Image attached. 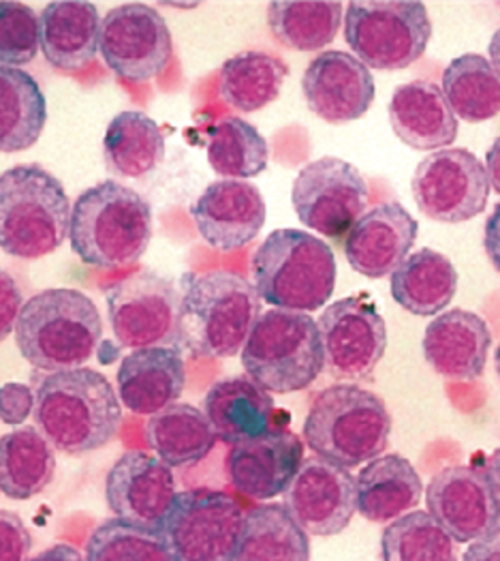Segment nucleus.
Returning a JSON list of instances; mask_svg holds the SVG:
<instances>
[{"mask_svg": "<svg viewBox=\"0 0 500 561\" xmlns=\"http://www.w3.org/2000/svg\"><path fill=\"white\" fill-rule=\"evenodd\" d=\"M484 247H486V253H488L492 266L500 273V204H497V208L492 210V215L486 221Z\"/></svg>", "mask_w": 500, "mask_h": 561, "instance_id": "nucleus-46", "label": "nucleus"}, {"mask_svg": "<svg viewBox=\"0 0 500 561\" xmlns=\"http://www.w3.org/2000/svg\"><path fill=\"white\" fill-rule=\"evenodd\" d=\"M486 172H488V181L490 187L495 188L500 195V136L490 146V150L486 152Z\"/></svg>", "mask_w": 500, "mask_h": 561, "instance_id": "nucleus-48", "label": "nucleus"}, {"mask_svg": "<svg viewBox=\"0 0 500 561\" xmlns=\"http://www.w3.org/2000/svg\"><path fill=\"white\" fill-rule=\"evenodd\" d=\"M143 437L154 455L172 469L197 466L219 442L204 410L188 403H174L150 416Z\"/></svg>", "mask_w": 500, "mask_h": 561, "instance_id": "nucleus-30", "label": "nucleus"}, {"mask_svg": "<svg viewBox=\"0 0 500 561\" xmlns=\"http://www.w3.org/2000/svg\"><path fill=\"white\" fill-rule=\"evenodd\" d=\"M419 226L403 204L387 202L364 213L345 236V255L368 279L392 277L409 257Z\"/></svg>", "mask_w": 500, "mask_h": 561, "instance_id": "nucleus-22", "label": "nucleus"}, {"mask_svg": "<svg viewBox=\"0 0 500 561\" xmlns=\"http://www.w3.org/2000/svg\"><path fill=\"white\" fill-rule=\"evenodd\" d=\"M71 202L60 181L37 163L0 174V249L18 260H42L65 244Z\"/></svg>", "mask_w": 500, "mask_h": 561, "instance_id": "nucleus-7", "label": "nucleus"}, {"mask_svg": "<svg viewBox=\"0 0 500 561\" xmlns=\"http://www.w3.org/2000/svg\"><path fill=\"white\" fill-rule=\"evenodd\" d=\"M86 561H176L163 534L107 518L92 531Z\"/></svg>", "mask_w": 500, "mask_h": 561, "instance_id": "nucleus-40", "label": "nucleus"}, {"mask_svg": "<svg viewBox=\"0 0 500 561\" xmlns=\"http://www.w3.org/2000/svg\"><path fill=\"white\" fill-rule=\"evenodd\" d=\"M432 39L428 9L419 0H353L347 4L345 42L368 69L403 71Z\"/></svg>", "mask_w": 500, "mask_h": 561, "instance_id": "nucleus-9", "label": "nucleus"}, {"mask_svg": "<svg viewBox=\"0 0 500 561\" xmlns=\"http://www.w3.org/2000/svg\"><path fill=\"white\" fill-rule=\"evenodd\" d=\"M103 339V322L91 298L73 287H51L24 302L15 343L28 365L58 374L82 369Z\"/></svg>", "mask_w": 500, "mask_h": 561, "instance_id": "nucleus-3", "label": "nucleus"}, {"mask_svg": "<svg viewBox=\"0 0 500 561\" xmlns=\"http://www.w3.org/2000/svg\"><path fill=\"white\" fill-rule=\"evenodd\" d=\"M392 298L417 318H432L445 311L457 291L454 262L434 251L419 249L392 275Z\"/></svg>", "mask_w": 500, "mask_h": 561, "instance_id": "nucleus-29", "label": "nucleus"}, {"mask_svg": "<svg viewBox=\"0 0 500 561\" xmlns=\"http://www.w3.org/2000/svg\"><path fill=\"white\" fill-rule=\"evenodd\" d=\"M244 516L228 493L193 489L178 493L161 534L176 561H235Z\"/></svg>", "mask_w": 500, "mask_h": 561, "instance_id": "nucleus-11", "label": "nucleus"}, {"mask_svg": "<svg viewBox=\"0 0 500 561\" xmlns=\"http://www.w3.org/2000/svg\"><path fill=\"white\" fill-rule=\"evenodd\" d=\"M98 51L118 78L148 82L167 69L174 39L156 9L143 2H125L103 15Z\"/></svg>", "mask_w": 500, "mask_h": 561, "instance_id": "nucleus-14", "label": "nucleus"}, {"mask_svg": "<svg viewBox=\"0 0 500 561\" xmlns=\"http://www.w3.org/2000/svg\"><path fill=\"white\" fill-rule=\"evenodd\" d=\"M39 51V15L24 2L0 0V65L20 69Z\"/></svg>", "mask_w": 500, "mask_h": 561, "instance_id": "nucleus-41", "label": "nucleus"}, {"mask_svg": "<svg viewBox=\"0 0 500 561\" xmlns=\"http://www.w3.org/2000/svg\"><path fill=\"white\" fill-rule=\"evenodd\" d=\"M33 536L24 520L11 511H0V561H26Z\"/></svg>", "mask_w": 500, "mask_h": 561, "instance_id": "nucleus-42", "label": "nucleus"}, {"mask_svg": "<svg viewBox=\"0 0 500 561\" xmlns=\"http://www.w3.org/2000/svg\"><path fill=\"white\" fill-rule=\"evenodd\" d=\"M26 561H86L84 560V556L78 551V549H73V547H69V545H54V547H49L46 551H42L39 556H35V558H31V560Z\"/></svg>", "mask_w": 500, "mask_h": 561, "instance_id": "nucleus-47", "label": "nucleus"}, {"mask_svg": "<svg viewBox=\"0 0 500 561\" xmlns=\"http://www.w3.org/2000/svg\"><path fill=\"white\" fill-rule=\"evenodd\" d=\"M235 561H311V536L282 504L248 511Z\"/></svg>", "mask_w": 500, "mask_h": 561, "instance_id": "nucleus-34", "label": "nucleus"}, {"mask_svg": "<svg viewBox=\"0 0 500 561\" xmlns=\"http://www.w3.org/2000/svg\"><path fill=\"white\" fill-rule=\"evenodd\" d=\"M56 453L37 426H20L0 437V493L26 502L51 484Z\"/></svg>", "mask_w": 500, "mask_h": 561, "instance_id": "nucleus-31", "label": "nucleus"}, {"mask_svg": "<svg viewBox=\"0 0 500 561\" xmlns=\"http://www.w3.org/2000/svg\"><path fill=\"white\" fill-rule=\"evenodd\" d=\"M454 538L430 513L415 511L392 520L381 536L383 561H457Z\"/></svg>", "mask_w": 500, "mask_h": 561, "instance_id": "nucleus-39", "label": "nucleus"}, {"mask_svg": "<svg viewBox=\"0 0 500 561\" xmlns=\"http://www.w3.org/2000/svg\"><path fill=\"white\" fill-rule=\"evenodd\" d=\"M462 561H500V525L492 534L470 542Z\"/></svg>", "mask_w": 500, "mask_h": 561, "instance_id": "nucleus-45", "label": "nucleus"}, {"mask_svg": "<svg viewBox=\"0 0 500 561\" xmlns=\"http://www.w3.org/2000/svg\"><path fill=\"white\" fill-rule=\"evenodd\" d=\"M270 161L268 141L244 118L225 116L208 131V163L223 181L259 176Z\"/></svg>", "mask_w": 500, "mask_h": 561, "instance_id": "nucleus-38", "label": "nucleus"}, {"mask_svg": "<svg viewBox=\"0 0 500 561\" xmlns=\"http://www.w3.org/2000/svg\"><path fill=\"white\" fill-rule=\"evenodd\" d=\"M426 506L457 545L499 529V500L484 469L454 466L439 471L426 489Z\"/></svg>", "mask_w": 500, "mask_h": 561, "instance_id": "nucleus-18", "label": "nucleus"}, {"mask_svg": "<svg viewBox=\"0 0 500 561\" xmlns=\"http://www.w3.org/2000/svg\"><path fill=\"white\" fill-rule=\"evenodd\" d=\"M178 497L174 471L156 455L125 453L105 476V502L116 518L148 531H163Z\"/></svg>", "mask_w": 500, "mask_h": 561, "instance_id": "nucleus-17", "label": "nucleus"}, {"mask_svg": "<svg viewBox=\"0 0 500 561\" xmlns=\"http://www.w3.org/2000/svg\"><path fill=\"white\" fill-rule=\"evenodd\" d=\"M302 433L321 459L342 469L362 468L387 450L392 416L379 394L336 383L318 392Z\"/></svg>", "mask_w": 500, "mask_h": 561, "instance_id": "nucleus-5", "label": "nucleus"}, {"mask_svg": "<svg viewBox=\"0 0 500 561\" xmlns=\"http://www.w3.org/2000/svg\"><path fill=\"white\" fill-rule=\"evenodd\" d=\"M201 410L217 439L229 446L270 431L276 414L272 394L248 375L217 381L204 397Z\"/></svg>", "mask_w": 500, "mask_h": 561, "instance_id": "nucleus-27", "label": "nucleus"}, {"mask_svg": "<svg viewBox=\"0 0 500 561\" xmlns=\"http://www.w3.org/2000/svg\"><path fill=\"white\" fill-rule=\"evenodd\" d=\"M488 51H490L488 60H490V65H492V69H495V73H497V78L500 80V28L492 35Z\"/></svg>", "mask_w": 500, "mask_h": 561, "instance_id": "nucleus-50", "label": "nucleus"}, {"mask_svg": "<svg viewBox=\"0 0 500 561\" xmlns=\"http://www.w3.org/2000/svg\"><path fill=\"white\" fill-rule=\"evenodd\" d=\"M289 76V67L266 51H242L221 67L219 93L229 107L251 114L278 99Z\"/></svg>", "mask_w": 500, "mask_h": 561, "instance_id": "nucleus-35", "label": "nucleus"}, {"mask_svg": "<svg viewBox=\"0 0 500 561\" xmlns=\"http://www.w3.org/2000/svg\"><path fill=\"white\" fill-rule=\"evenodd\" d=\"M443 94L455 118L470 125L500 114V80L481 54H462L443 71Z\"/></svg>", "mask_w": 500, "mask_h": 561, "instance_id": "nucleus-37", "label": "nucleus"}, {"mask_svg": "<svg viewBox=\"0 0 500 561\" xmlns=\"http://www.w3.org/2000/svg\"><path fill=\"white\" fill-rule=\"evenodd\" d=\"M103 152L118 179H141L163 163L165 136L148 114L120 112L105 131Z\"/></svg>", "mask_w": 500, "mask_h": 561, "instance_id": "nucleus-33", "label": "nucleus"}, {"mask_svg": "<svg viewBox=\"0 0 500 561\" xmlns=\"http://www.w3.org/2000/svg\"><path fill=\"white\" fill-rule=\"evenodd\" d=\"M184 386L183 352L174 347L133 350L118 367V399L137 416H154L178 403Z\"/></svg>", "mask_w": 500, "mask_h": 561, "instance_id": "nucleus-24", "label": "nucleus"}, {"mask_svg": "<svg viewBox=\"0 0 500 561\" xmlns=\"http://www.w3.org/2000/svg\"><path fill=\"white\" fill-rule=\"evenodd\" d=\"M35 412V390L26 383L9 381L0 386V421L20 426Z\"/></svg>", "mask_w": 500, "mask_h": 561, "instance_id": "nucleus-43", "label": "nucleus"}, {"mask_svg": "<svg viewBox=\"0 0 500 561\" xmlns=\"http://www.w3.org/2000/svg\"><path fill=\"white\" fill-rule=\"evenodd\" d=\"M389 125L398 140L415 150H443L457 138V118L443 89L415 80L398 87L389 107Z\"/></svg>", "mask_w": 500, "mask_h": 561, "instance_id": "nucleus-26", "label": "nucleus"}, {"mask_svg": "<svg viewBox=\"0 0 500 561\" xmlns=\"http://www.w3.org/2000/svg\"><path fill=\"white\" fill-rule=\"evenodd\" d=\"M282 506L309 536H338L358 513L356 478L321 457H309L282 493Z\"/></svg>", "mask_w": 500, "mask_h": 561, "instance_id": "nucleus-16", "label": "nucleus"}, {"mask_svg": "<svg viewBox=\"0 0 500 561\" xmlns=\"http://www.w3.org/2000/svg\"><path fill=\"white\" fill-rule=\"evenodd\" d=\"M46 123V94L37 80L24 69L0 65V152L33 148Z\"/></svg>", "mask_w": 500, "mask_h": 561, "instance_id": "nucleus-32", "label": "nucleus"}, {"mask_svg": "<svg viewBox=\"0 0 500 561\" xmlns=\"http://www.w3.org/2000/svg\"><path fill=\"white\" fill-rule=\"evenodd\" d=\"M421 215L439 224H464L479 217L490 197L486 165L466 148L430 152L410 181Z\"/></svg>", "mask_w": 500, "mask_h": 561, "instance_id": "nucleus-12", "label": "nucleus"}, {"mask_svg": "<svg viewBox=\"0 0 500 561\" xmlns=\"http://www.w3.org/2000/svg\"><path fill=\"white\" fill-rule=\"evenodd\" d=\"M152 230L150 204L116 181L86 188L71 206V249L94 268L136 264L152 240Z\"/></svg>", "mask_w": 500, "mask_h": 561, "instance_id": "nucleus-4", "label": "nucleus"}, {"mask_svg": "<svg viewBox=\"0 0 500 561\" xmlns=\"http://www.w3.org/2000/svg\"><path fill=\"white\" fill-rule=\"evenodd\" d=\"M107 318L120 347H178L181 291L165 277L141 271L105 289Z\"/></svg>", "mask_w": 500, "mask_h": 561, "instance_id": "nucleus-10", "label": "nucleus"}, {"mask_svg": "<svg viewBox=\"0 0 500 561\" xmlns=\"http://www.w3.org/2000/svg\"><path fill=\"white\" fill-rule=\"evenodd\" d=\"M195 228L217 251L251 244L266 226V199L246 181H217L190 206Z\"/></svg>", "mask_w": 500, "mask_h": 561, "instance_id": "nucleus-21", "label": "nucleus"}, {"mask_svg": "<svg viewBox=\"0 0 500 561\" xmlns=\"http://www.w3.org/2000/svg\"><path fill=\"white\" fill-rule=\"evenodd\" d=\"M253 285L276 309L313 313L336 289V255L332 247L304 230H274L251 260Z\"/></svg>", "mask_w": 500, "mask_h": 561, "instance_id": "nucleus-6", "label": "nucleus"}, {"mask_svg": "<svg viewBox=\"0 0 500 561\" xmlns=\"http://www.w3.org/2000/svg\"><path fill=\"white\" fill-rule=\"evenodd\" d=\"M302 461L304 442L289 428H270L264 435L231 446L229 482L240 495L268 502L287 491Z\"/></svg>", "mask_w": 500, "mask_h": 561, "instance_id": "nucleus-20", "label": "nucleus"}, {"mask_svg": "<svg viewBox=\"0 0 500 561\" xmlns=\"http://www.w3.org/2000/svg\"><path fill=\"white\" fill-rule=\"evenodd\" d=\"M302 93L309 110L329 125L362 118L374 101V78L364 62L340 49L321 51L304 71Z\"/></svg>", "mask_w": 500, "mask_h": 561, "instance_id": "nucleus-19", "label": "nucleus"}, {"mask_svg": "<svg viewBox=\"0 0 500 561\" xmlns=\"http://www.w3.org/2000/svg\"><path fill=\"white\" fill-rule=\"evenodd\" d=\"M421 347L426 363L437 374L454 381H473L486 371L492 332L481 316L452 309L428 324Z\"/></svg>", "mask_w": 500, "mask_h": 561, "instance_id": "nucleus-23", "label": "nucleus"}, {"mask_svg": "<svg viewBox=\"0 0 500 561\" xmlns=\"http://www.w3.org/2000/svg\"><path fill=\"white\" fill-rule=\"evenodd\" d=\"M358 513L372 523H389L417 511L423 482L409 459L381 455L356 476Z\"/></svg>", "mask_w": 500, "mask_h": 561, "instance_id": "nucleus-28", "label": "nucleus"}, {"mask_svg": "<svg viewBox=\"0 0 500 561\" xmlns=\"http://www.w3.org/2000/svg\"><path fill=\"white\" fill-rule=\"evenodd\" d=\"M362 172L338 157H321L304 165L291 188V204L300 221L313 232L340 240L358 224L368 206Z\"/></svg>", "mask_w": 500, "mask_h": 561, "instance_id": "nucleus-13", "label": "nucleus"}, {"mask_svg": "<svg viewBox=\"0 0 500 561\" xmlns=\"http://www.w3.org/2000/svg\"><path fill=\"white\" fill-rule=\"evenodd\" d=\"M22 307L24 298L20 285L0 268V343L15 330Z\"/></svg>", "mask_w": 500, "mask_h": 561, "instance_id": "nucleus-44", "label": "nucleus"}, {"mask_svg": "<svg viewBox=\"0 0 500 561\" xmlns=\"http://www.w3.org/2000/svg\"><path fill=\"white\" fill-rule=\"evenodd\" d=\"M345 20V4L338 0L293 2L274 0L268 4V26L282 46L298 51H317L334 44Z\"/></svg>", "mask_w": 500, "mask_h": 561, "instance_id": "nucleus-36", "label": "nucleus"}, {"mask_svg": "<svg viewBox=\"0 0 500 561\" xmlns=\"http://www.w3.org/2000/svg\"><path fill=\"white\" fill-rule=\"evenodd\" d=\"M33 414L54 450L86 455L118 435L123 403L105 375L82 367L46 375L35 390Z\"/></svg>", "mask_w": 500, "mask_h": 561, "instance_id": "nucleus-1", "label": "nucleus"}, {"mask_svg": "<svg viewBox=\"0 0 500 561\" xmlns=\"http://www.w3.org/2000/svg\"><path fill=\"white\" fill-rule=\"evenodd\" d=\"M242 367L270 394L309 388L325 369L317 322L284 309L261 313L242 347Z\"/></svg>", "mask_w": 500, "mask_h": 561, "instance_id": "nucleus-8", "label": "nucleus"}, {"mask_svg": "<svg viewBox=\"0 0 500 561\" xmlns=\"http://www.w3.org/2000/svg\"><path fill=\"white\" fill-rule=\"evenodd\" d=\"M486 473H488V480H490L492 491L500 504V446L490 455V459L486 463Z\"/></svg>", "mask_w": 500, "mask_h": 561, "instance_id": "nucleus-49", "label": "nucleus"}, {"mask_svg": "<svg viewBox=\"0 0 500 561\" xmlns=\"http://www.w3.org/2000/svg\"><path fill=\"white\" fill-rule=\"evenodd\" d=\"M317 327L325 369L336 379H364L385 356L387 327L368 294L332 302Z\"/></svg>", "mask_w": 500, "mask_h": 561, "instance_id": "nucleus-15", "label": "nucleus"}, {"mask_svg": "<svg viewBox=\"0 0 500 561\" xmlns=\"http://www.w3.org/2000/svg\"><path fill=\"white\" fill-rule=\"evenodd\" d=\"M42 51L47 62L62 73H78L98 54L101 15L94 2L56 0L39 15Z\"/></svg>", "mask_w": 500, "mask_h": 561, "instance_id": "nucleus-25", "label": "nucleus"}, {"mask_svg": "<svg viewBox=\"0 0 500 561\" xmlns=\"http://www.w3.org/2000/svg\"><path fill=\"white\" fill-rule=\"evenodd\" d=\"M261 316V298L253 283L210 271L184 277L178 316V347L195 358L235 356Z\"/></svg>", "mask_w": 500, "mask_h": 561, "instance_id": "nucleus-2", "label": "nucleus"}, {"mask_svg": "<svg viewBox=\"0 0 500 561\" xmlns=\"http://www.w3.org/2000/svg\"><path fill=\"white\" fill-rule=\"evenodd\" d=\"M495 365H497V374H499V379H500V343H499V347H497V356H495Z\"/></svg>", "mask_w": 500, "mask_h": 561, "instance_id": "nucleus-51", "label": "nucleus"}]
</instances>
